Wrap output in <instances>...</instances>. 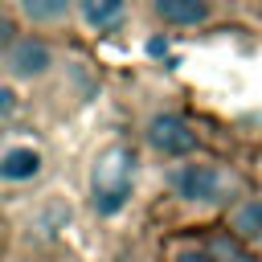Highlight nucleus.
<instances>
[{
	"mask_svg": "<svg viewBox=\"0 0 262 262\" xmlns=\"http://www.w3.org/2000/svg\"><path fill=\"white\" fill-rule=\"evenodd\" d=\"M147 139H151L156 151H168V156H184V151L196 147V131L180 115H156L147 123Z\"/></svg>",
	"mask_w": 262,
	"mask_h": 262,
	"instance_id": "4",
	"label": "nucleus"
},
{
	"mask_svg": "<svg viewBox=\"0 0 262 262\" xmlns=\"http://www.w3.org/2000/svg\"><path fill=\"white\" fill-rule=\"evenodd\" d=\"M205 246H209V258H213V262H250L246 246H242L233 233H217V237H209Z\"/></svg>",
	"mask_w": 262,
	"mask_h": 262,
	"instance_id": "9",
	"label": "nucleus"
},
{
	"mask_svg": "<svg viewBox=\"0 0 262 262\" xmlns=\"http://www.w3.org/2000/svg\"><path fill=\"white\" fill-rule=\"evenodd\" d=\"M16 8L33 25H61L70 16V0H16Z\"/></svg>",
	"mask_w": 262,
	"mask_h": 262,
	"instance_id": "8",
	"label": "nucleus"
},
{
	"mask_svg": "<svg viewBox=\"0 0 262 262\" xmlns=\"http://www.w3.org/2000/svg\"><path fill=\"white\" fill-rule=\"evenodd\" d=\"M168 188L188 205H205V201H213L221 192V172H217V164H201V160L176 164L168 172Z\"/></svg>",
	"mask_w": 262,
	"mask_h": 262,
	"instance_id": "2",
	"label": "nucleus"
},
{
	"mask_svg": "<svg viewBox=\"0 0 262 262\" xmlns=\"http://www.w3.org/2000/svg\"><path fill=\"white\" fill-rule=\"evenodd\" d=\"M16 41V29H12V20L0 12V53H8V45Z\"/></svg>",
	"mask_w": 262,
	"mask_h": 262,
	"instance_id": "12",
	"label": "nucleus"
},
{
	"mask_svg": "<svg viewBox=\"0 0 262 262\" xmlns=\"http://www.w3.org/2000/svg\"><path fill=\"white\" fill-rule=\"evenodd\" d=\"M156 16L168 25H201L209 20V0H156Z\"/></svg>",
	"mask_w": 262,
	"mask_h": 262,
	"instance_id": "5",
	"label": "nucleus"
},
{
	"mask_svg": "<svg viewBox=\"0 0 262 262\" xmlns=\"http://www.w3.org/2000/svg\"><path fill=\"white\" fill-rule=\"evenodd\" d=\"M131 184H135V160L127 147H106L98 160H94V172H90V192H94V209L98 213H119L131 196Z\"/></svg>",
	"mask_w": 262,
	"mask_h": 262,
	"instance_id": "1",
	"label": "nucleus"
},
{
	"mask_svg": "<svg viewBox=\"0 0 262 262\" xmlns=\"http://www.w3.org/2000/svg\"><path fill=\"white\" fill-rule=\"evenodd\" d=\"M41 172V151L37 147H12L0 156V176L4 180H33Z\"/></svg>",
	"mask_w": 262,
	"mask_h": 262,
	"instance_id": "6",
	"label": "nucleus"
},
{
	"mask_svg": "<svg viewBox=\"0 0 262 262\" xmlns=\"http://www.w3.org/2000/svg\"><path fill=\"white\" fill-rule=\"evenodd\" d=\"M229 229L233 237H262V196H246L229 213Z\"/></svg>",
	"mask_w": 262,
	"mask_h": 262,
	"instance_id": "7",
	"label": "nucleus"
},
{
	"mask_svg": "<svg viewBox=\"0 0 262 262\" xmlns=\"http://www.w3.org/2000/svg\"><path fill=\"white\" fill-rule=\"evenodd\" d=\"M49 66H53V53H49V45H45L41 37H16V41L8 45V53H4V70H8L16 82L41 78Z\"/></svg>",
	"mask_w": 262,
	"mask_h": 262,
	"instance_id": "3",
	"label": "nucleus"
},
{
	"mask_svg": "<svg viewBox=\"0 0 262 262\" xmlns=\"http://www.w3.org/2000/svg\"><path fill=\"white\" fill-rule=\"evenodd\" d=\"M123 16V0H82V20L90 25H115Z\"/></svg>",
	"mask_w": 262,
	"mask_h": 262,
	"instance_id": "10",
	"label": "nucleus"
},
{
	"mask_svg": "<svg viewBox=\"0 0 262 262\" xmlns=\"http://www.w3.org/2000/svg\"><path fill=\"white\" fill-rule=\"evenodd\" d=\"M168 262H213V258H209V246H201V242H172Z\"/></svg>",
	"mask_w": 262,
	"mask_h": 262,
	"instance_id": "11",
	"label": "nucleus"
}]
</instances>
